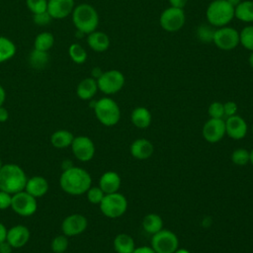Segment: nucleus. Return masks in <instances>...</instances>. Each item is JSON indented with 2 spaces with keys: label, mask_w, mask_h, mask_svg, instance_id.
I'll use <instances>...</instances> for the list:
<instances>
[{
  "label": "nucleus",
  "mask_w": 253,
  "mask_h": 253,
  "mask_svg": "<svg viewBox=\"0 0 253 253\" xmlns=\"http://www.w3.org/2000/svg\"><path fill=\"white\" fill-rule=\"evenodd\" d=\"M74 0H47V12L52 19H63L72 14Z\"/></svg>",
  "instance_id": "nucleus-17"
},
{
  "label": "nucleus",
  "mask_w": 253,
  "mask_h": 253,
  "mask_svg": "<svg viewBox=\"0 0 253 253\" xmlns=\"http://www.w3.org/2000/svg\"><path fill=\"white\" fill-rule=\"evenodd\" d=\"M28 60L32 68L37 70H42L47 65L49 61V56L47 51H42L34 48L29 54Z\"/></svg>",
  "instance_id": "nucleus-28"
},
{
  "label": "nucleus",
  "mask_w": 253,
  "mask_h": 253,
  "mask_svg": "<svg viewBox=\"0 0 253 253\" xmlns=\"http://www.w3.org/2000/svg\"><path fill=\"white\" fill-rule=\"evenodd\" d=\"M150 246L156 253H174L179 248V239L173 231L162 228L152 234Z\"/></svg>",
  "instance_id": "nucleus-7"
},
{
  "label": "nucleus",
  "mask_w": 253,
  "mask_h": 253,
  "mask_svg": "<svg viewBox=\"0 0 253 253\" xmlns=\"http://www.w3.org/2000/svg\"><path fill=\"white\" fill-rule=\"evenodd\" d=\"M106 194L99 186H91L86 192L87 200L92 205H100Z\"/></svg>",
  "instance_id": "nucleus-35"
},
{
  "label": "nucleus",
  "mask_w": 253,
  "mask_h": 253,
  "mask_svg": "<svg viewBox=\"0 0 253 253\" xmlns=\"http://www.w3.org/2000/svg\"><path fill=\"white\" fill-rule=\"evenodd\" d=\"M234 17L245 23L253 22V1H241L236 7H234Z\"/></svg>",
  "instance_id": "nucleus-26"
},
{
  "label": "nucleus",
  "mask_w": 253,
  "mask_h": 253,
  "mask_svg": "<svg viewBox=\"0 0 253 253\" xmlns=\"http://www.w3.org/2000/svg\"><path fill=\"white\" fill-rule=\"evenodd\" d=\"M239 42L242 46L253 51V26L244 27L239 33Z\"/></svg>",
  "instance_id": "nucleus-32"
},
{
  "label": "nucleus",
  "mask_w": 253,
  "mask_h": 253,
  "mask_svg": "<svg viewBox=\"0 0 253 253\" xmlns=\"http://www.w3.org/2000/svg\"><path fill=\"white\" fill-rule=\"evenodd\" d=\"M101 212L109 218H118L122 216L127 210L126 198L119 193L106 194L99 205Z\"/></svg>",
  "instance_id": "nucleus-6"
},
{
  "label": "nucleus",
  "mask_w": 253,
  "mask_h": 253,
  "mask_svg": "<svg viewBox=\"0 0 253 253\" xmlns=\"http://www.w3.org/2000/svg\"><path fill=\"white\" fill-rule=\"evenodd\" d=\"M87 43L91 47V49L97 52H102L109 48L110 39L107 34L99 31H94L88 34Z\"/></svg>",
  "instance_id": "nucleus-22"
},
{
  "label": "nucleus",
  "mask_w": 253,
  "mask_h": 253,
  "mask_svg": "<svg viewBox=\"0 0 253 253\" xmlns=\"http://www.w3.org/2000/svg\"><path fill=\"white\" fill-rule=\"evenodd\" d=\"M59 186L68 195L81 196L86 194L92 186V177L84 168L71 166L62 171L59 177Z\"/></svg>",
  "instance_id": "nucleus-1"
},
{
  "label": "nucleus",
  "mask_w": 253,
  "mask_h": 253,
  "mask_svg": "<svg viewBox=\"0 0 253 253\" xmlns=\"http://www.w3.org/2000/svg\"><path fill=\"white\" fill-rule=\"evenodd\" d=\"M187 2H188V0H169L171 7L180 8V9H183L186 6Z\"/></svg>",
  "instance_id": "nucleus-44"
},
{
  "label": "nucleus",
  "mask_w": 253,
  "mask_h": 253,
  "mask_svg": "<svg viewBox=\"0 0 253 253\" xmlns=\"http://www.w3.org/2000/svg\"><path fill=\"white\" fill-rule=\"evenodd\" d=\"M11 209L21 216H31L38 210V202L35 197L24 190L12 195Z\"/></svg>",
  "instance_id": "nucleus-9"
},
{
  "label": "nucleus",
  "mask_w": 253,
  "mask_h": 253,
  "mask_svg": "<svg viewBox=\"0 0 253 253\" xmlns=\"http://www.w3.org/2000/svg\"><path fill=\"white\" fill-rule=\"evenodd\" d=\"M202 134L206 141L216 143L225 135V122L223 119H209L202 129Z\"/></svg>",
  "instance_id": "nucleus-14"
},
{
  "label": "nucleus",
  "mask_w": 253,
  "mask_h": 253,
  "mask_svg": "<svg viewBox=\"0 0 253 253\" xmlns=\"http://www.w3.org/2000/svg\"><path fill=\"white\" fill-rule=\"evenodd\" d=\"M68 245V238L63 233L53 237L50 242V248L53 253H64L67 250Z\"/></svg>",
  "instance_id": "nucleus-34"
},
{
  "label": "nucleus",
  "mask_w": 253,
  "mask_h": 253,
  "mask_svg": "<svg viewBox=\"0 0 253 253\" xmlns=\"http://www.w3.org/2000/svg\"><path fill=\"white\" fill-rule=\"evenodd\" d=\"M98 84L97 80L92 77L84 78L79 82L76 88V94L77 96L84 101L91 100L98 91Z\"/></svg>",
  "instance_id": "nucleus-21"
},
{
  "label": "nucleus",
  "mask_w": 253,
  "mask_h": 253,
  "mask_svg": "<svg viewBox=\"0 0 253 253\" xmlns=\"http://www.w3.org/2000/svg\"><path fill=\"white\" fill-rule=\"evenodd\" d=\"M73 139H74L73 133H71L67 129L55 130L50 135V143L54 148H57V149H63V148L69 147Z\"/></svg>",
  "instance_id": "nucleus-24"
},
{
  "label": "nucleus",
  "mask_w": 253,
  "mask_h": 253,
  "mask_svg": "<svg viewBox=\"0 0 253 253\" xmlns=\"http://www.w3.org/2000/svg\"><path fill=\"white\" fill-rule=\"evenodd\" d=\"M72 21L77 31L88 35L96 31L99 24V15L92 5L82 3L74 7Z\"/></svg>",
  "instance_id": "nucleus-3"
},
{
  "label": "nucleus",
  "mask_w": 253,
  "mask_h": 253,
  "mask_svg": "<svg viewBox=\"0 0 253 253\" xmlns=\"http://www.w3.org/2000/svg\"><path fill=\"white\" fill-rule=\"evenodd\" d=\"M88 226L87 218L81 213H72L64 217L61 222V231L67 237L82 234Z\"/></svg>",
  "instance_id": "nucleus-13"
},
{
  "label": "nucleus",
  "mask_w": 253,
  "mask_h": 253,
  "mask_svg": "<svg viewBox=\"0 0 253 253\" xmlns=\"http://www.w3.org/2000/svg\"><path fill=\"white\" fill-rule=\"evenodd\" d=\"M113 245L117 253H132L135 248L133 238L127 233H119L115 237Z\"/></svg>",
  "instance_id": "nucleus-25"
},
{
  "label": "nucleus",
  "mask_w": 253,
  "mask_h": 253,
  "mask_svg": "<svg viewBox=\"0 0 253 253\" xmlns=\"http://www.w3.org/2000/svg\"><path fill=\"white\" fill-rule=\"evenodd\" d=\"M33 20H34L35 24H37L38 26H46L51 22L52 18L50 17V15L48 14L47 11H44V12H42L39 14H34Z\"/></svg>",
  "instance_id": "nucleus-39"
},
{
  "label": "nucleus",
  "mask_w": 253,
  "mask_h": 253,
  "mask_svg": "<svg viewBox=\"0 0 253 253\" xmlns=\"http://www.w3.org/2000/svg\"><path fill=\"white\" fill-rule=\"evenodd\" d=\"M70 147L75 158L82 162L90 161L94 157L96 151L93 140L87 135L74 136Z\"/></svg>",
  "instance_id": "nucleus-12"
},
{
  "label": "nucleus",
  "mask_w": 253,
  "mask_h": 253,
  "mask_svg": "<svg viewBox=\"0 0 253 253\" xmlns=\"http://www.w3.org/2000/svg\"><path fill=\"white\" fill-rule=\"evenodd\" d=\"M9 119V112L3 106L0 107V123H5Z\"/></svg>",
  "instance_id": "nucleus-45"
},
{
  "label": "nucleus",
  "mask_w": 253,
  "mask_h": 253,
  "mask_svg": "<svg viewBox=\"0 0 253 253\" xmlns=\"http://www.w3.org/2000/svg\"><path fill=\"white\" fill-rule=\"evenodd\" d=\"M122 184V179L120 175L115 171H107L102 174L99 179V187L103 190L105 194H112L119 192Z\"/></svg>",
  "instance_id": "nucleus-20"
},
{
  "label": "nucleus",
  "mask_w": 253,
  "mask_h": 253,
  "mask_svg": "<svg viewBox=\"0 0 253 253\" xmlns=\"http://www.w3.org/2000/svg\"><path fill=\"white\" fill-rule=\"evenodd\" d=\"M223 111H224V117L226 118L234 116L237 114V111H238L237 104L233 101H227L223 104Z\"/></svg>",
  "instance_id": "nucleus-41"
},
{
  "label": "nucleus",
  "mask_w": 253,
  "mask_h": 253,
  "mask_svg": "<svg viewBox=\"0 0 253 253\" xmlns=\"http://www.w3.org/2000/svg\"><path fill=\"white\" fill-rule=\"evenodd\" d=\"M250 152L246 148H237L231 153V161L237 166H245L249 163Z\"/></svg>",
  "instance_id": "nucleus-33"
},
{
  "label": "nucleus",
  "mask_w": 253,
  "mask_h": 253,
  "mask_svg": "<svg viewBox=\"0 0 253 253\" xmlns=\"http://www.w3.org/2000/svg\"><path fill=\"white\" fill-rule=\"evenodd\" d=\"M206 17L210 25L224 27L234 18V7L226 0H213L207 8Z\"/></svg>",
  "instance_id": "nucleus-4"
},
{
  "label": "nucleus",
  "mask_w": 253,
  "mask_h": 253,
  "mask_svg": "<svg viewBox=\"0 0 253 253\" xmlns=\"http://www.w3.org/2000/svg\"><path fill=\"white\" fill-rule=\"evenodd\" d=\"M68 54L70 58L77 64H82L87 59V52L79 43H72L68 48Z\"/></svg>",
  "instance_id": "nucleus-31"
},
{
  "label": "nucleus",
  "mask_w": 253,
  "mask_h": 253,
  "mask_svg": "<svg viewBox=\"0 0 253 253\" xmlns=\"http://www.w3.org/2000/svg\"><path fill=\"white\" fill-rule=\"evenodd\" d=\"M98 89L106 95L116 94L121 91L125 85L124 74L117 69H111L103 72L97 79Z\"/></svg>",
  "instance_id": "nucleus-8"
},
{
  "label": "nucleus",
  "mask_w": 253,
  "mask_h": 253,
  "mask_svg": "<svg viewBox=\"0 0 253 253\" xmlns=\"http://www.w3.org/2000/svg\"><path fill=\"white\" fill-rule=\"evenodd\" d=\"M132 253H156L151 246H139L135 247Z\"/></svg>",
  "instance_id": "nucleus-43"
},
{
  "label": "nucleus",
  "mask_w": 253,
  "mask_h": 253,
  "mask_svg": "<svg viewBox=\"0 0 253 253\" xmlns=\"http://www.w3.org/2000/svg\"><path fill=\"white\" fill-rule=\"evenodd\" d=\"M250 152V158H249V163H251V165L253 166V148L249 151Z\"/></svg>",
  "instance_id": "nucleus-52"
},
{
  "label": "nucleus",
  "mask_w": 253,
  "mask_h": 253,
  "mask_svg": "<svg viewBox=\"0 0 253 253\" xmlns=\"http://www.w3.org/2000/svg\"><path fill=\"white\" fill-rule=\"evenodd\" d=\"M130 121L137 128H146L150 126L152 116L149 110L145 107H136L130 114Z\"/></svg>",
  "instance_id": "nucleus-23"
},
{
  "label": "nucleus",
  "mask_w": 253,
  "mask_h": 253,
  "mask_svg": "<svg viewBox=\"0 0 253 253\" xmlns=\"http://www.w3.org/2000/svg\"><path fill=\"white\" fill-rule=\"evenodd\" d=\"M29 10L34 14H39L47 10V0H27Z\"/></svg>",
  "instance_id": "nucleus-37"
},
{
  "label": "nucleus",
  "mask_w": 253,
  "mask_h": 253,
  "mask_svg": "<svg viewBox=\"0 0 253 253\" xmlns=\"http://www.w3.org/2000/svg\"><path fill=\"white\" fill-rule=\"evenodd\" d=\"M252 132H253V126H252Z\"/></svg>",
  "instance_id": "nucleus-54"
},
{
  "label": "nucleus",
  "mask_w": 253,
  "mask_h": 253,
  "mask_svg": "<svg viewBox=\"0 0 253 253\" xmlns=\"http://www.w3.org/2000/svg\"><path fill=\"white\" fill-rule=\"evenodd\" d=\"M102 74H103V71H102V69H101L100 67H94V68L92 69V71H91L92 78H94V79H96V80H97Z\"/></svg>",
  "instance_id": "nucleus-47"
},
{
  "label": "nucleus",
  "mask_w": 253,
  "mask_h": 253,
  "mask_svg": "<svg viewBox=\"0 0 253 253\" xmlns=\"http://www.w3.org/2000/svg\"><path fill=\"white\" fill-rule=\"evenodd\" d=\"M213 34H214V30L211 27L207 25H202L197 30V36L199 40L205 42H212Z\"/></svg>",
  "instance_id": "nucleus-36"
},
{
  "label": "nucleus",
  "mask_w": 253,
  "mask_h": 253,
  "mask_svg": "<svg viewBox=\"0 0 253 253\" xmlns=\"http://www.w3.org/2000/svg\"><path fill=\"white\" fill-rule=\"evenodd\" d=\"M28 177L24 169L14 163L3 164L0 168V190L14 195L24 191Z\"/></svg>",
  "instance_id": "nucleus-2"
},
{
  "label": "nucleus",
  "mask_w": 253,
  "mask_h": 253,
  "mask_svg": "<svg viewBox=\"0 0 253 253\" xmlns=\"http://www.w3.org/2000/svg\"><path fill=\"white\" fill-rule=\"evenodd\" d=\"M212 42L221 50H232L239 43V32L231 27H220L214 30Z\"/></svg>",
  "instance_id": "nucleus-11"
},
{
  "label": "nucleus",
  "mask_w": 253,
  "mask_h": 253,
  "mask_svg": "<svg viewBox=\"0 0 253 253\" xmlns=\"http://www.w3.org/2000/svg\"><path fill=\"white\" fill-rule=\"evenodd\" d=\"M7 227L5 226L4 223L0 222V242L6 240V236H7Z\"/></svg>",
  "instance_id": "nucleus-46"
},
{
  "label": "nucleus",
  "mask_w": 253,
  "mask_h": 253,
  "mask_svg": "<svg viewBox=\"0 0 253 253\" xmlns=\"http://www.w3.org/2000/svg\"><path fill=\"white\" fill-rule=\"evenodd\" d=\"M208 113L211 119H223L224 118L223 104L220 102H212L209 106Z\"/></svg>",
  "instance_id": "nucleus-38"
},
{
  "label": "nucleus",
  "mask_w": 253,
  "mask_h": 253,
  "mask_svg": "<svg viewBox=\"0 0 253 253\" xmlns=\"http://www.w3.org/2000/svg\"><path fill=\"white\" fill-rule=\"evenodd\" d=\"M16 53L15 43L6 37H0V63L9 60Z\"/></svg>",
  "instance_id": "nucleus-30"
},
{
  "label": "nucleus",
  "mask_w": 253,
  "mask_h": 253,
  "mask_svg": "<svg viewBox=\"0 0 253 253\" xmlns=\"http://www.w3.org/2000/svg\"><path fill=\"white\" fill-rule=\"evenodd\" d=\"M225 134L232 139L239 140L245 137L248 130V126L245 120L237 114L226 118Z\"/></svg>",
  "instance_id": "nucleus-15"
},
{
  "label": "nucleus",
  "mask_w": 253,
  "mask_h": 253,
  "mask_svg": "<svg viewBox=\"0 0 253 253\" xmlns=\"http://www.w3.org/2000/svg\"><path fill=\"white\" fill-rule=\"evenodd\" d=\"M143 230L149 234H154L163 228L162 217L157 213H148L142 219Z\"/></svg>",
  "instance_id": "nucleus-27"
},
{
  "label": "nucleus",
  "mask_w": 253,
  "mask_h": 253,
  "mask_svg": "<svg viewBox=\"0 0 253 253\" xmlns=\"http://www.w3.org/2000/svg\"><path fill=\"white\" fill-rule=\"evenodd\" d=\"M54 44V37L51 33L43 32L39 34L34 42L35 49L42 51H48Z\"/></svg>",
  "instance_id": "nucleus-29"
},
{
  "label": "nucleus",
  "mask_w": 253,
  "mask_h": 253,
  "mask_svg": "<svg viewBox=\"0 0 253 253\" xmlns=\"http://www.w3.org/2000/svg\"><path fill=\"white\" fill-rule=\"evenodd\" d=\"M13 249L14 248L7 240L0 242V253H12Z\"/></svg>",
  "instance_id": "nucleus-42"
},
{
  "label": "nucleus",
  "mask_w": 253,
  "mask_h": 253,
  "mask_svg": "<svg viewBox=\"0 0 253 253\" xmlns=\"http://www.w3.org/2000/svg\"><path fill=\"white\" fill-rule=\"evenodd\" d=\"M186 21V16L183 9L169 7L166 8L160 15L159 24L166 32L174 33L182 29Z\"/></svg>",
  "instance_id": "nucleus-10"
},
{
  "label": "nucleus",
  "mask_w": 253,
  "mask_h": 253,
  "mask_svg": "<svg viewBox=\"0 0 253 253\" xmlns=\"http://www.w3.org/2000/svg\"><path fill=\"white\" fill-rule=\"evenodd\" d=\"M174 253H190V251L185 248H178Z\"/></svg>",
  "instance_id": "nucleus-50"
},
{
  "label": "nucleus",
  "mask_w": 253,
  "mask_h": 253,
  "mask_svg": "<svg viewBox=\"0 0 253 253\" xmlns=\"http://www.w3.org/2000/svg\"><path fill=\"white\" fill-rule=\"evenodd\" d=\"M93 110L97 120L105 126H114L121 120V109L112 98L104 97L97 100Z\"/></svg>",
  "instance_id": "nucleus-5"
},
{
  "label": "nucleus",
  "mask_w": 253,
  "mask_h": 253,
  "mask_svg": "<svg viewBox=\"0 0 253 253\" xmlns=\"http://www.w3.org/2000/svg\"><path fill=\"white\" fill-rule=\"evenodd\" d=\"M2 165H3V164H2V160H1V158H0V168H1Z\"/></svg>",
  "instance_id": "nucleus-53"
},
{
  "label": "nucleus",
  "mask_w": 253,
  "mask_h": 253,
  "mask_svg": "<svg viewBox=\"0 0 253 253\" xmlns=\"http://www.w3.org/2000/svg\"><path fill=\"white\" fill-rule=\"evenodd\" d=\"M248 61H249V65H250V66L253 68V51H251V54L249 55Z\"/></svg>",
  "instance_id": "nucleus-51"
},
{
  "label": "nucleus",
  "mask_w": 253,
  "mask_h": 253,
  "mask_svg": "<svg viewBox=\"0 0 253 253\" xmlns=\"http://www.w3.org/2000/svg\"><path fill=\"white\" fill-rule=\"evenodd\" d=\"M49 189V185L47 180L40 175L33 176L31 178H28L25 191L35 197L36 199L43 197Z\"/></svg>",
  "instance_id": "nucleus-19"
},
{
  "label": "nucleus",
  "mask_w": 253,
  "mask_h": 253,
  "mask_svg": "<svg viewBox=\"0 0 253 253\" xmlns=\"http://www.w3.org/2000/svg\"><path fill=\"white\" fill-rule=\"evenodd\" d=\"M5 99H6V92H5L4 88L0 85V107L3 106Z\"/></svg>",
  "instance_id": "nucleus-48"
},
{
  "label": "nucleus",
  "mask_w": 253,
  "mask_h": 253,
  "mask_svg": "<svg viewBox=\"0 0 253 253\" xmlns=\"http://www.w3.org/2000/svg\"><path fill=\"white\" fill-rule=\"evenodd\" d=\"M232 7H236L242 0H226Z\"/></svg>",
  "instance_id": "nucleus-49"
},
{
  "label": "nucleus",
  "mask_w": 253,
  "mask_h": 253,
  "mask_svg": "<svg viewBox=\"0 0 253 253\" xmlns=\"http://www.w3.org/2000/svg\"><path fill=\"white\" fill-rule=\"evenodd\" d=\"M129 151L133 158L137 160H145L152 156L154 152V145L150 140L140 137L131 142Z\"/></svg>",
  "instance_id": "nucleus-18"
},
{
  "label": "nucleus",
  "mask_w": 253,
  "mask_h": 253,
  "mask_svg": "<svg viewBox=\"0 0 253 253\" xmlns=\"http://www.w3.org/2000/svg\"><path fill=\"white\" fill-rule=\"evenodd\" d=\"M11 203H12V195L0 190V210L4 211V210H7L8 208H11Z\"/></svg>",
  "instance_id": "nucleus-40"
},
{
  "label": "nucleus",
  "mask_w": 253,
  "mask_h": 253,
  "mask_svg": "<svg viewBox=\"0 0 253 253\" xmlns=\"http://www.w3.org/2000/svg\"><path fill=\"white\" fill-rule=\"evenodd\" d=\"M30 237V229L23 224H17L8 229L6 240L12 245L13 248L17 249L25 246L29 242Z\"/></svg>",
  "instance_id": "nucleus-16"
}]
</instances>
